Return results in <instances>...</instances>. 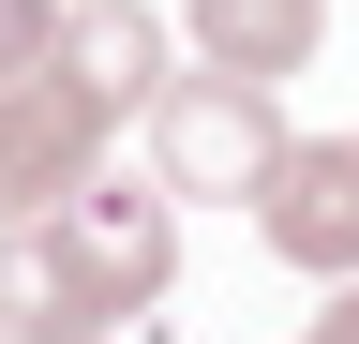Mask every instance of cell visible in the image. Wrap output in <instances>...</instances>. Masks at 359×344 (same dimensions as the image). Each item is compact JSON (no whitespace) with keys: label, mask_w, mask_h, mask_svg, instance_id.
I'll use <instances>...</instances> for the list:
<instances>
[{"label":"cell","mask_w":359,"mask_h":344,"mask_svg":"<svg viewBox=\"0 0 359 344\" xmlns=\"http://www.w3.org/2000/svg\"><path fill=\"white\" fill-rule=\"evenodd\" d=\"M299 135H285V90L269 75H224V60H195V75H165V105H150V180L165 195H269V165H285Z\"/></svg>","instance_id":"1"},{"label":"cell","mask_w":359,"mask_h":344,"mask_svg":"<svg viewBox=\"0 0 359 344\" xmlns=\"http://www.w3.org/2000/svg\"><path fill=\"white\" fill-rule=\"evenodd\" d=\"M90 165H105V105H90L60 60L15 75V90H0V225H45Z\"/></svg>","instance_id":"2"},{"label":"cell","mask_w":359,"mask_h":344,"mask_svg":"<svg viewBox=\"0 0 359 344\" xmlns=\"http://www.w3.org/2000/svg\"><path fill=\"white\" fill-rule=\"evenodd\" d=\"M255 240L314 284H359V135H299L255 195Z\"/></svg>","instance_id":"3"},{"label":"cell","mask_w":359,"mask_h":344,"mask_svg":"<svg viewBox=\"0 0 359 344\" xmlns=\"http://www.w3.org/2000/svg\"><path fill=\"white\" fill-rule=\"evenodd\" d=\"M0 329H15V344H120V299L75 254L60 209H45V225H0Z\"/></svg>","instance_id":"4"},{"label":"cell","mask_w":359,"mask_h":344,"mask_svg":"<svg viewBox=\"0 0 359 344\" xmlns=\"http://www.w3.org/2000/svg\"><path fill=\"white\" fill-rule=\"evenodd\" d=\"M60 225H75L90 270H105L120 315H150V299L180 284V195H165V180H105V165H90V180L60 195Z\"/></svg>","instance_id":"5"},{"label":"cell","mask_w":359,"mask_h":344,"mask_svg":"<svg viewBox=\"0 0 359 344\" xmlns=\"http://www.w3.org/2000/svg\"><path fill=\"white\" fill-rule=\"evenodd\" d=\"M45 60H60L105 120L165 105V15H150V0H60V46H45Z\"/></svg>","instance_id":"6"},{"label":"cell","mask_w":359,"mask_h":344,"mask_svg":"<svg viewBox=\"0 0 359 344\" xmlns=\"http://www.w3.org/2000/svg\"><path fill=\"white\" fill-rule=\"evenodd\" d=\"M180 30H195V60L285 90V75L314 60V30H330V0H180Z\"/></svg>","instance_id":"7"},{"label":"cell","mask_w":359,"mask_h":344,"mask_svg":"<svg viewBox=\"0 0 359 344\" xmlns=\"http://www.w3.org/2000/svg\"><path fill=\"white\" fill-rule=\"evenodd\" d=\"M45 46H60V0H0V90L45 75Z\"/></svg>","instance_id":"8"},{"label":"cell","mask_w":359,"mask_h":344,"mask_svg":"<svg viewBox=\"0 0 359 344\" xmlns=\"http://www.w3.org/2000/svg\"><path fill=\"white\" fill-rule=\"evenodd\" d=\"M299 344H359V284H330V315H314Z\"/></svg>","instance_id":"9"},{"label":"cell","mask_w":359,"mask_h":344,"mask_svg":"<svg viewBox=\"0 0 359 344\" xmlns=\"http://www.w3.org/2000/svg\"><path fill=\"white\" fill-rule=\"evenodd\" d=\"M0 344H15V329H0Z\"/></svg>","instance_id":"10"}]
</instances>
